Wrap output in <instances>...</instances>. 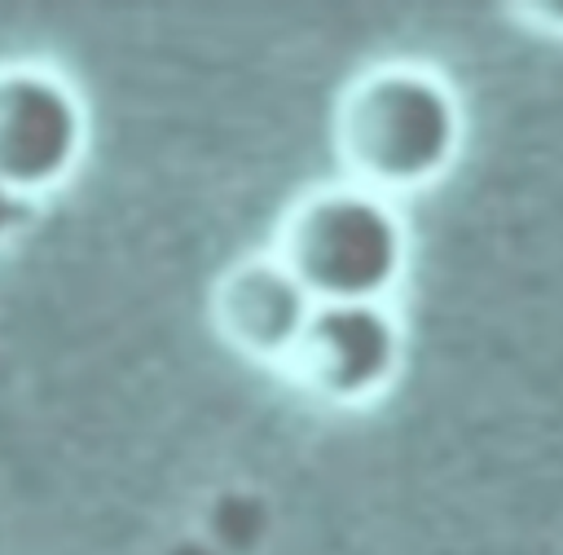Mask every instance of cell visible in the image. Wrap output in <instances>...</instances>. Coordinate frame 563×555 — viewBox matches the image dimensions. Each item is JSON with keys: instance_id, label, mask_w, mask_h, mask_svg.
<instances>
[{"instance_id": "cell-1", "label": "cell", "mask_w": 563, "mask_h": 555, "mask_svg": "<svg viewBox=\"0 0 563 555\" xmlns=\"http://www.w3.org/2000/svg\"><path fill=\"white\" fill-rule=\"evenodd\" d=\"M462 145V110L444 79L418 66L361 75L334 110V150L356 185L400 194L435 181Z\"/></svg>"}, {"instance_id": "cell-2", "label": "cell", "mask_w": 563, "mask_h": 555, "mask_svg": "<svg viewBox=\"0 0 563 555\" xmlns=\"http://www.w3.org/2000/svg\"><path fill=\"white\" fill-rule=\"evenodd\" d=\"M273 255L317 304H383L405 273L409 238L387 194L343 181L303 194L286 211Z\"/></svg>"}, {"instance_id": "cell-3", "label": "cell", "mask_w": 563, "mask_h": 555, "mask_svg": "<svg viewBox=\"0 0 563 555\" xmlns=\"http://www.w3.org/2000/svg\"><path fill=\"white\" fill-rule=\"evenodd\" d=\"M84 145L88 115L75 84L31 62L0 66V185L31 203L79 167Z\"/></svg>"}, {"instance_id": "cell-4", "label": "cell", "mask_w": 563, "mask_h": 555, "mask_svg": "<svg viewBox=\"0 0 563 555\" xmlns=\"http://www.w3.org/2000/svg\"><path fill=\"white\" fill-rule=\"evenodd\" d=\"M405 335L387 304H317L286 370L325 405H365L400 370Z\"/></svg>"}, {"instance_id": "cell-5", "label": "cell", "mask_w": 563, "mask_h": 555, "mask_svg": "<svg viewBox=\"0 0 563 555\" xmlns=\"http://www.w3.org/2000/svg\"><path fill=\"white\" fill-rule=\"evenodd\" d=\"M312 313L317 300L273 251L238 260L211 291V322L220 339L242 357L268 366L290 361Z\"/></svg>"}, {"instance_id": "cell-6", "label": "cell", "mask_w": 563, "mask_h": 555, "mask_svg": "<svg viewBox=\"0 0 563 555\" xmlns=\"http://www.w3.org/2000/svg\"><path fill=\"white\" fill-rule=\"evenodd\" d=\"M22 216H26V198H18L9 185H0V247L13 238V229L22 225Z\"/></svg>"}]
</instances>
